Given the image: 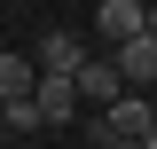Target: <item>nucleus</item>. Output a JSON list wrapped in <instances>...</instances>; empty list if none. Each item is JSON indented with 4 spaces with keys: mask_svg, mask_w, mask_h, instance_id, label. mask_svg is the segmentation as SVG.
Wrapping results in <instances>:
<instances>
[{
    "mask_svg": "<svg viewBox=\"0 0 157 149\" xmlns=\"http://www.w3.org/2000/svg\"><path fill=\"white\" fill-rule=\"evenodd\" d=\"M149 39H157V0H149Z\"/></svg>",
    "mask_w": 157,
    "mask_h": 149,
    "instance_id": "nucleus-8",
    "label": "nucleus"
},
{
    "mask_svg": "<svg viewBox=\"0 0 157 149\" xmlns=\"http://www.w3.org/2000/svg\"><path fill=\"white\" fill-rule=\"evenodd\" d=\"M39 55H16V47H8V55H0V110H16V102H39Z\"/></svg>",
    "mask_w": 157,
    "mask_h": 149,
    "instance_id": "nucleus-3",
    "label": "nucleus"
},
{
    "mask_svg": "<svg viewBox=\"0 0 157 149\" xmlns=\"http://www.w3.org/2000/svg\"><path fill=\"white\" fill-rule=\"evenodd\" d=\"M39 118L47 126H71L78 118V78H39Z\"/></svg>",
    "mask_w": 157,
    "mask_h": 149,
    "instance_id": "nucleus-7",
    "label": "nucleus"
},
{
    "mask_svg": "<svg viewBox=\"0 0 157 149\" xmlns=\"http://www.w3.org/2000/svg\"><path fill=\"white\" fill-rule=\"evenodd\" d=\"M78 63H86V47H78L71 32H47L39 39V71L47 78H78Z\"/></svg>",
    "mask_w": 157,
    "mask_h": 149,
    "instance_id": "nucleus-6",
    "label": "nucleus"
},
{
    "mask_svg": "<svg viewBox=\"0 0 157 149\" xmlns=\"http://www.w3.org/2000/svg\"><path fill=\"white\" fill-rule=\"evenodd\" d=\"M102 118H110V133H118V141H149V133H157L149 94H126V102H118V110H102Z\"/></svg>",
    "mask_w": 157,
    "mask_h": 149,
    "instance_id": "nucleus-5",
    "label": "nucleus"
},
{
    "mask_svg": "<svg viewBox=\"0 0 157 149\" xmlns=\"http://www.w3.org/2000/svg\"><path fill=\"white\" fill-rule=\"evenodd\" d=\"M149 149H157V133H149Z\"/></svg>",
    "mask_w": 157,
    "mask_h": 149,
    "instance_id": "nucleus-10",
    "label": "nucleus"
},
{
    "mask_svg": "<svg viewBox=\"0 0 157 149\" xmlns=\"http://www.w3.org/2000/svg\"><path fill=\"white\" fill-rule=\"evenodd\" d=\"M94 32H102V47H126V39H141L149 32V0H94Z\"/></svg>",
    "mask_w": 157,
    "mask_h": 149,
    "instance_id": "nucleus-2",
    "label": "nucleus"
},
{
    "mask_svg": "<svg viewBox=\"0 0 157 149\" xmlns=\"http://www.w3.org/2000/svg\"><path fill=\"white\" fill-rule=\"evenodd\" d=\"M110 63L126 71V86H134V94H149V86H157V39H149V32H141V39H126Z\"/></svg>",
    "mask_w": 157,
    "mask_h": 149,
    "instance_id": "nucleus-4",
    "label": "nucleus"
},
{
    "mask_svg": "<svg viewBox=\"0 0 157 149\" xmlns=\"http://www.w3.org/2000/svg\"><path fill=\"white\" fill-rule=\"evenodd\" d=\"M118 149H149V141H118Z\"/></svg>",
    "mask_w": 157,
    "mask_h": 149,
    "instance_id": "nucleus-9",
    "label": "nucleus"
},
{
    "mask_svg": "<svg viewBox=\"0 0 157 149\" xmlns=\"http://www.w3.org/2000/svg\"><path fill=\"white\" fill-rule=\"evenodd\" d=\"M126 94H134V86H126V71H118L110 55H86V63H78V102H86L94 118H102V110H118Z\"/></svg>",
    "mask_w": 157,
    "mask_h": 149,
    "instance_id": "nucleus-1",
    "label": "nucleus"
}]
</instances>
